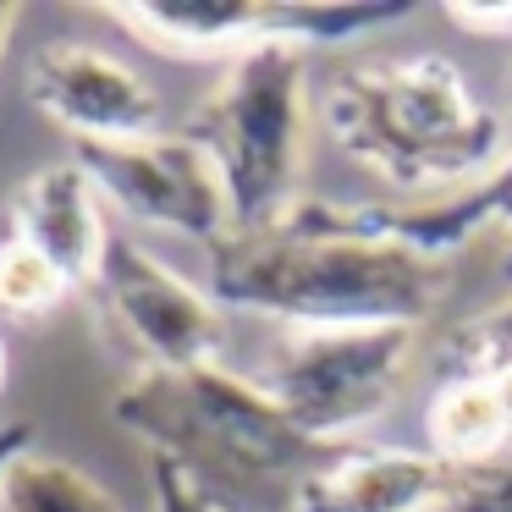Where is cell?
<instances>
[{"mask_svg":"<svg viewBox=\"0 0 512 512\" xmlns=\"http://www.w3.org/2000/svg\"><path fill=\"white\" fill-rule=\"evenodd\" d=\"M12 237L28 243L39 259H50L72 281V292H89L116 232L105 226L94 177L78 160H61V166L34 171L12 193Z\"/></svg>","mask_w":512,"mask_h":512,"instance_id":"10","label":"cell"},{"mask_svg":"<svg viewBox=\"0 0 512 512\" xmlns=\"http://www.w3.org/2000/svg\"><path fill=\"white\" fill-rule=\"evenodd\" d=\"M89 303L105 342L133 358V375L215 364L221 353V303L122 232L111 237L100 276L89 281Z\"/></svg>","mask_w":512,"mask_h":512,"instance_id":"7","label":"cell"},{"mask_svg":"<svg viewBox=\"0 0 512 512\" xmlns=\"http://www.w3.org/2000/svg\"><path fill=\"white\" fill-rule=\"evenodd\" d=\"M314 83L309 50L265 45L226 61L221 83L199 100L182 133L215 160L232 199V232L276 226L298 210L309 166Z\"/></svg>","mask_w":512,"mask_h":512,"instance_id":"4","label":"cell"},{"mask_svg":"<svg viewBox=\"0 0 512 512\" xmlns=\"http://www.w3.org/2000/svg\"><path fill=\"white\" fill-rule=\"evenodd\" d=\"M28 100L67 127L78 144H127V138H155L160 100L127 61L105 56L94 45H45L28 67Z\"/></svg>","mask_w":512,"mask_h":512,"instance_id":"9","label":"cell"},{"mask_svg":"<svg viewBox=\"0 0 512 512\" xmlns=\"http://www.w3.org/2000/svg\"><path fill=\"white\" fill-rule=\"evenodd\" d=\"M430 452L452 468H479L512 452V408L501 397L496 375L435 380V397L424 408Z\"/></svg>","mask_w":512,"mask_h":512,"instance_id":"13","label":"cell"},{"mask_svg":"<svg viewBox=\"0 0 512 512\" xmlns=\"http://www.w3.org/2000/svg\"><path fill=\"white\" fill-rule=\"evenodd\" d=\"M111 419L226 512H298L303 485L347 446L298 430L259 380L226 369L221 358L127 375L111 397Z\"/></svg>","mask_w":512,"mask_h":512,"instance_id":"2","label":"cell"},{"mask_svg":"<svg viewBox=\"0 0 512 512\" xmlns=\"http://www.w3.org/2000/svg\"><path fill=\"white\" fill-rule=\"evenodd\" d=\"M100 12L133 28L149 50L237 61L265 45L314 50L364 39L375 28L408 23L413 6H386V0H122Z\"/></svg>","mask_w":512,"mask_h":512,"instance_id":"6","label":"cell"},{"mask_svg":"<svg viewBox=\"0 0 512 512\" xmlns=\"http://www.w3.org/2000/svg\"><path fill=\"white\" fill-rule=\"evenodd\" d=\"M457 468L424 446H364L347 441L320 474L303 485L298 512H430L452 490Z\"/></svg>","mask_w":512,"mask_h":512,"instance_id":"12","label":"cell"},{"mask_svg":"<svg viewBox=\"0 0 512 512\" xmlns=\"http://www.w3.org/2000/svg\"><path fill=\"white\" fill-rule=\"evenodd\" d=\"M23 452H34V430H28L23 419H6L0 424V479H6V468H12Z\"/></svg>","mask_w":512,"mask_h":512,"instance_id":"20","label":"cell"},{"mask_svg":"<svg viewBox=\"0 0 512 512\" xmlns=\"http://www.w3.org/2000/svg\"><path fill=\"white\" fill-rule=\"evenodd\" d=\"M353 226L419 243L441 259H457L474 237H501V281L512 287V149L485 171L479 182L446 193V199H413V204H336Z\"/></svg>","mask_w":512,"mask_h":512,"instance_id":"11","label":"cell"},{"mask_svg":"<svg viewBox=\"0 0 512 512\" xmlns=\"http://www.w3.org/2000/svg\"><path fill=\"white\" fill-rule=\"evenodd\" d=\"M72 281L61 276L50 259H39L28 243H17V237H6L0 243V314L6 320H50V314L67 303Z\"/></svg>","mask_w":512,"mask_h":512,"instance_id":"15","label":"cell"},{"mask_svg":"<svg viewBox=\"0 0 512 512\" xmlns=\"http://www.w3.org/2000/svg\"><path fill=\"white\" fill-rule=\"evenodd\" d=\"M457 292V265L419 243L353 226L336 199H303L287 221L226 232L210 248V298L287 331L424 325Z\"/></svg>","mask_w":512,"mask_h":512,"instance_id":"1","label":"cell"},{"mask_svg":"<svg viewBox=\"0 0 512 512\" xmlns=\"http://www.w3.org/2000/svg\"><path fill=\"white\" fill-rule=\"evenodd\" d=\"M314 116L347 160L419 199L468 188L512 149L507 111L479 105L463 67L446 56H386L342 67L320 83Z\"/></svg>","mask_w":512,"mask_h":512,"instance_id":"3","label":"cell"},{"mask_svg":"<svg viewBox=\"0 0 512 512\" xmlns=\"http://www.w3.org/2000/svg\"><path fill=\"white\" fill-rule=\"evenodd\" d=\"M0 512H122V501L67 457L23 452L0 479Z\"/></svg>","mask_w":512,"mask_h":512,"instance_id":"14","label":"cell"},{"mask_svg":"<svg viewBox=\"0 0 512 512\" xmlns=\"http://www.w3.org/2000/svg\"><path fill=\"white\" fill-rule=\"evenodd\" d=\"M496 369H512V298L452 325L441 342V380L496 375Z\"/></svg>","mask_w":512,"mask_h":512,"instance_id":"16","label":"cell"},{"mask_svg":"<svg viewBox=\"0 0 512 512\" xmlns=\"http://www.w3.org/2000/svg\"><path fill=\"white\" fill-rule=\"evenodd\" d=\"M430 512H512V452L479 468H457L452 490Z\"/></svg>","mask_w":512,"mask_h":512,"instance_id":"17","label":"cell"},{"mask_svg":"<svg viewBox=\"0 0 512 512\" xmlns=\"http://www.w3.org/2000/svg\"><path fill=\"white\" fill-rule=\"evenodd\" d=\"M446 17L485 39H512V6H446Z\"/></svg>","mask_w":512,"mask_h":512,"instance_id":"19","label":"cell"},{"mask_svg":"<svg viewBox=\"0 0 512 512\" xmlns=\"http://www.w3.org/2000/svg\"><path fill=\"white\" fill-rule=\"evenodd\" d=\"M0 391H6V342H0Z\"/></svg>","mask_w":512,"mask_h":512,"instance_id":"22","label":"cell"},{"mask_svg":"<svg viewBox=\"0 0 512 512\" xmlns=\"http://www.w3.org/2000/svg\"><path fill=\"white\" fill-rule=\"evenodd\" d=\"M12 23H17V6H12V0H0V50H6V34H12Z\"/></svg>","mask_w":512,"mask_h":512,"instance_id":"21","label":"cell"},{"mask_svg":"<svg viewBox=\"0 0 512 512\" xmlns=\"http://www.w3.org/2000/svg\"><path fill=\"white\" fill-rule=\"evenodd\" d=\"M149 490H155V512H226L166 457H149Z\"/></svg>","mask_w":512,"mask_h":512,"instance_id":"18","label":"cell"},{"mask_svg":"<svg viewBox=\"0 0 512 512\" xmlns=\"http://www.w3.org/2000/svg\"><path fill=\"white\" fill-rule=\"evenodd\" d=\"M424 325H336L281 331L259 386L287 408L298 430L342 446L402 397L419 364Z\"/></svg>","mask_w":512,"mask_h":512,"instance_id":"5","label":"cell"},{"mask_svg":"<svg viewBox=\"0 0 512 512\" xmlns=\"http://www.w3.org/2000/svg\"><path fill=\"white\" fill-rule=\"evenodd\" d=\"M78 166L94 177L100 199L160 232L215 248L232 232V199L215 160L188 133L127 138V144H78Z\"/></svg>","mask_w":512,"mask_h":512,"instance_id":"8","label":"cell"}]
</instances>
